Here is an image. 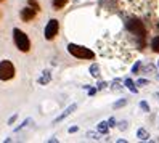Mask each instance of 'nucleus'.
Instances as JSON below:
<instances>
[{
	"label": "nucleus",
	"instance_id": "obj_20",
	"mask_svg": "<svg viewBox=\"0 0 159 143\" xmlns=\"http://www.w3.org/2000/svg\"><path fill=\"white\" fill-rule=\"evenodd\" d=\"M138 68H140V63H137V64L134 66V68H132V71H134V72H137V71H138Z\"/></svg>",
	"mask_w": 159,
	"mask_h": 143
},
{
	"label": "nucleus",
	"instance_id": "obj_13",
	"mask_svg": "<svg viewBox=\"0 0 159 143\" xmlns=\"http://www.w3.org/2000/svg\"><path fill=\"white\" fill-rule=\"evenodd\" d=\"M124 84H125V87H129V89H130V92H134V93H137V92H138V90H137V87H135V84H134L132 81H130V79H125V82H124Z\"/></svg>",
	"mask_w": 159,
	"mask_h": 143
},
{
	"label": "nucleus",
	"instance_id": "obj_14",
	"mask_svg": "<svg viewBox=\"0 0 159 143\" xmlns=\"http://www.w3.org/2000/svg\"><path fill=\"white\" fill-rule=\"evenodd\" d=\"M90 72H92L93 77H98V76H100V68H98L97 64H92L90 66Z\"/></svg>",
	"mask_w": 159,
	"mask_h": 143
},
{
	"label": "nucleus",
	"instance_id": "obj_5",
	"mask_svg": "<svg viewBox=\"0 0 159 143\" xmlns=\"http://www.w3.org/2000/svg\"><path fill=\"white\" fill-rule=\"evenodd\" d=\"M58 31H60V23L58 20H50L45 26V31H43V35L47 40H53L55 37L58 35Z\"/></svg>",
	"mask_w": 159,
	"mask_h": 143
},
{
	"label": "nucleus",
	"instance_id": "obj_16",
	"mask_svg": "<svg viewBox=\"0 0 159 143\" xmlns=\"http://www.w3.org/2000/svg\"><path fill=\"white\" fill-rule=\"evenodd\" d=\"M127 103V100H120V101H117V103H114V108H120V106H124V104Z\"/></svg>",
	"mask_w": 159,
	"mask_h": 143
},
{
	"label": "nucleus",
	"instance_id": "obj_21",
	"mask_svg": "<svg viewBox=\"0 0 159 143\" xmlns=\"http://www.w3.org/2000/svg\"><path fill=\"white\" fill-rule=\"evenodd\" d=\"M156 98H159V93H156Z\"/></svg>",
	"mask_w": 159,
	"mask_h": 143
},
{
	"label": "nucleus",
	"instance_id": "obj_1",
	"mask_svg": "<svg viewBox=\"0 0 159 143\" xmlns=\"http://www.w3.org/2000/svg\"><path fill=\"white\" fill-rule=\"evenodd\" d=\"M125 27L137 37V39L142 40V44H143L145 37H146V29H145L143 23L140 21L138 18H129V20L125 21Z\"/></svg>",
	"mask_w": 159,
	"mask_h": 143
},
{
	"label": "nucleus",
	"instance_id": "obj_10",
	"mask_svg": "<svg viewBox=\"0 0 159 143\" xmlns=\"http://www.w3.org/2000/svg\"><path fill=\"white\" fill-rule=\"evenodd\" d=\"M48 82H50V72H48V71H45V72H43V76L39 79V84L45 85V84H48Z\"/></svg>",
	"mask_w": 159,
	"mask_h": 143
},
{
	"label": "nucleus",
	"instance_id": "obj_9",
	"mask_svg": "<svg viewBox=\"0 0 159 143\" xmlns=\"http://www.w3.org/2000/svg\"><path fill=\"white\" fill-rule=\"evenodd\" d=\"M137 135H138V138H140V140H148V138H149V133H148L145 129H138Z\"/></svg>",
	"mask_w": 159,
	"mask_h": 143
},
{
	"label": "nucleus",
	"instance_id": "obj_4",
	"mask_svg": "<svg viewBox=\"0 0 159 143\" xmlns=\"http://www.w3.org/2000/svg\"><path fill=\"white\" fill-rule=\"evenodd\" d=\"M16 69L10 60H3L0 61V81H10L15 77Z\"/></svg>",
	"mask_w": 159,
	"mask_h": 143
},
{
	"label": "nucleus",
	"instance_id": "obj_24",
	"mask_svg": "<svg viewBox=\"0 0 159 143\" xmlns=\"http://www.w3.org/2000/svg\"><path fill=\"white\" fill-rule=\"evenodd\" d=\"M157 27H159V24H157Z\"/></svg>",
	"mask_w": 159,
	"mask_h": 143
},
{
	"label": "nucleus",
	"instance_id": "obj_8",
	"mask_svg": "<svg viewBox=\"0 0 159 143\" xmlns=\"http://www.w3.org/2000/svg\"><path fill=\"white\" fill-rule=\"evenodd\" d=\"M52 5L55 10H61V8L68 5V0H52Z\"/></svg>",
	"mask_w": 159,
	"mask_h": 143
},
{
	"label": "nucleus",
	"instance_id": "obj_7",
	"mask_svg": "<svg viewBox=\"0 0 159 143\" xmlns=\"http://www.w3.org/2000/svg\"><path fill=\"white\" fill-rule=\"evenodd\" d=\"M76 108H77V104H71V106H69V108H68L66 111H64V113L61 114V116H60V118H57V121H55V122H60V121H63L64 118H68V116H69V114H71V113H72L74 109H76Z\"/></svg>",
	"mask_w": 159,
	"mask_h": 143
},
{
	"label": "nucleus",
	"instance_id": "obj_2",
	"mask_svg": "<svg viewBox=\"0 0 159 143\" xmlns=\"http://www.w3.org/2000/svg\"><path fill=\"white\" fill-rule=\"evenodd\" d=\"M13 40H15V45L16 48L23 52V53H27L31 50V40L29 37H27L26 32H23L21 29H18V27H15L13 29Z\"/></svg>",
	"mask_w": 159,
	"mask_h": 143
},
{
	"label": "nucleus",
	"instance_id": "obj_23",
	"mask_svg": "<svg viewBox=\"0 0 159 143\" xmlns=\"http://www.w3.org/2000/svg\"><path fill=\"white\" fill-rule=\"evenodd\" d=\"M0 2H3V0H0Z\"/></svg>",
	"mask_w": 159,
	"mask_h": 143
},
{
	"label": "nucleus",
	"instance_id": "obj_18",
	"mask_svg": "<svg viewBox=\"0 0 159 143\" xmlns=\"http://www.w3.org/2000/svg\"><path fill=\"white\" fill-rule=\"evenodd\" d=\"M146 84H148L146 79H140V81H138V85H146Z\"/></svg>",
	"mask_w": 159,
	"mask_h": 143
},
{
	"label": "nucleus",
	"instance_id": "obj_15",
	"mask_svg": "<svg viewBox=\"0 0 159 143\" xmlns=\"http://www.w3.org/2000/svg\"><path fill=\"white\" fill-rule=\"evenodd\" d=\"M27 5H31V7H34L37 12H40V5L35 2V0H29V2H27Z\"/></svg>",
	"mask_w": 159,
	"mask_h": 143
},
{
	"label": "nucleus",
	"instance_id": "obj_17",
	"mask_svg": "<svg viewBox=\"0 0 159 143\" xmlns=\"http://www.w3.org/2000/svg\"><path fill=\"white\" fill-rule=\"evenodd\" d=\"M140 106H142V109L146 111V113L149 111V106H148V103H146V101H142V103H140Z\"/></svg>",
	"mask_w": 159,
	"mask_h": 143
},
{
	"label": "nucleus",
	"instance_id": "obj_19",
	"mask_svg": "<svg viewBox=\"0 0 159 143\" xmlns=\"http://www.w3.org/2000/svg\"><path fill=\"white\" fill-rule=\"evenodd\" d=\"M106 85H108L106 82H100V84H98V89H105V87H106Z\"/></svg>",
	"mask_w": 159,
	"mask_h": 143
},
{
	"label": "nucleus",
	"instance_id": "obj_3",
	"mask_svg": "<svg viewBox=\"0 0 159 143\" xmlns=\"http://www.w3.org/2000/svg\"><path fill=\"white\" fill-rule=\"evenodd\" d=\"M68 52L74 56V58H79V60H93L95 58V53L90 48H87V47H84V45H77V44H69Z\"/></svg>",
	"mask_w": 159,
	"mask_h": 143
},
{
	"label": "nucleus",
	"instance_id": "obj_11",
	"mask_svg": "<svg viewBox=\"0 0 159 143\" xmlns=\"http://www.w3.org/2000/svg\"><path fill=\"white\" fill-rule=\"evenodd\" d=\"M151 48H153V52L159 53V37H153V40H151Z\"/></svg>",
	"mask_w": 159,
	"mask_h": 143
},
{
	"label": "nucleus",
	"instance_id": "obj_12",
	"mask_svg": "<svg viewBox=\"0 0 159 143\" xmlns=\"http://www.w3.org/2000/svg\"><path fill=\"white\" fill-rule=\"evenodd\" d=\"M108 127H109L108 122H100V124H98V132H100V133H106V132H108Z\"/></svg>",
	"mask_w": 159,
	"mask_h": 143
},
{
	"label": "nucleus",
	"instance_id": "obj_6",
	"mask_svg": "<svg viewBox=\"0 0 159 143\" xmlns=\"http://www.w3.org/2000/svg\"><path fill=\"white\" fill-rule=\"evenodd\" d=\"M35 15H37V10L34 7H31V5H27V7H24L23 10L20 12V18L24 21V23H27V21H32L34 18H35Z\"/></svg>",
	"mask_w": 159,
	"mask_h": 143
},
{
	"label": "nucleus",
	"instance_id": "obj_22",
	"mask_svg": "<svg viewBox=\"0 0 159 143\" xmlns=\"http://www.w3.org/2000/svg\"><path fill=\"white\" fill-rule=\"evenodd\" d=\"M157 68H159V61H157Z\"/></svg>",
	"mask_w": 159,
	"mask_h": 143
}]
</instances>
